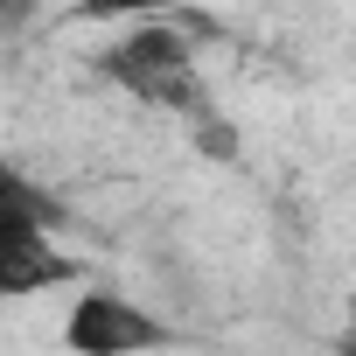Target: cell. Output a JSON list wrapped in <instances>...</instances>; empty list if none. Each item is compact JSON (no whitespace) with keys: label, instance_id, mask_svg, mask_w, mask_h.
I'll return each instance as SVG.
<instances>
[{"label":"cell","instance_id":"cell-2","mask_svg":"<svg viewBox=\"0 0 356 356\" xmlns=\"http://www.w3.org/2000/svg\"><path fill=\"white\" fill-rule=\"evenodd\" d=\"M63 349L70 356H147V349H175V328L154 321L140 300H126L112 286H91L63 314Z\"/></svg>","mask_w":356,"mask_h":356},{"label":"cell","instance_id":"cell-1","mask_svg":"<svg viewBox=\"0 0 356 356\" xmlns=\"http://www.w3.org/2000/svg\"><path fill=\"white\" fill-rule=\"evenodd\" d=\"M98 77H105V84H119L126 98H140V105L182 112L189 126L217 112V105H210V91H203V77H196V42L175 29V22H161V15L133 22V29L98 56Z\"/></svg>","mask_w":356,"mask_h":356},{"label":"cell","instance_id":"cell-7","mask_svg":"<svg viewBox=\"0 0 356 356\" xmlns=\"http://www.w3.org/2000/svg\"><path fill=\"white\" fill-rule=\"evenodd\" d=\"M22 8H29V0H0V15H8V22H15V15H22Z\"/></svg>","mask_w":356,"mask_h":356},{"label":"cell","instance_id":"cell-6","mask_svg":"<svg viewBox=\"0 0 356 356\" xmlns=\"http://www.w3.org/2000/svg\"><path fill=\"white\" fill-rule=\"evenodd\" d=\"M335 356H356V321L342 328V342H335Z\"/></svg>","mask_w":356,"mask_h":356},{"label":"cell","instance_id":"cell-4","mask_svg":"<svg viewBox=\"0 0 356 356\" xmlns=\"http://www.w3.org/2000/svg\"><path fill=\"white\" fill-rule=\"evenodd\" d=\"M0 224H49V231H63L70 210L35 182V175H22L15 161H0Z\"/></svg>","mask_w":356,"mask_h":356},{"label":"cell","instance_id":"cell-5","mask_svg":"<svg viewBox=\"0 0 356 356\" xmlns=\"http://www.w3.org/2000/svg\"><path fill=\"white\" fill-rule=\"evenodd\" d=\"M189 8V0H77V15L91 22H147V15H175Z\"/></svg>","mask_w":356,"mask_h":356},{"label":"cell","instance_id":"cell-3","mask_svg":"<svg viewBox=\"0 0 356 356\" xmlns=\"http://www.w3.org/2000/svg\"><path fill=\"white\" fill-rule=\"evenodd\" d=\"M84 266L56 245L49 224H0V300H29L49 286H70Z\"/></svg>","mask_w":356,"mask_h":356}]
</instances>
